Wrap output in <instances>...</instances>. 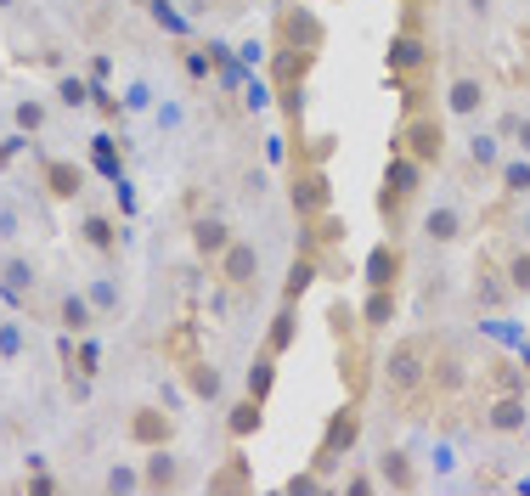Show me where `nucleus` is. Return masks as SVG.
<instances>
[{
  "instance_id": "obj_1",
  "label": "nucleus",
  "mask_w": 530,
  "mask_h": 496,
  "mask_svg": "<svg viewBox=\"0 0 530 496\" xmlns=\"http://www.w3.org/2000/svg\"><path fill=\"white\" fill-rule=\"evenodd\" d=\"M440 333L435 327H418V333H401L389 344V355L378 361V384H384V401L395 417H418L423 412V389H429V361H435Z\"/></svg>"
},
{
  "instance_id": "obj_2",
  "label": "nucleus",
  "mask_w": 530,
  "mask_h": 496,
  "mask_svg": "<svg viewBox=\"0 0 530 496\" xmlns=\"http://www.w3.org/2000/svg\"><path fill=\"white\" fill-rule=\"evenodd\" d=\"M435 35L423 28V12H407V23L389 35V51H384V74L389 85L401 90V108H423L429 102V79H435Z\"/></svg>"
},
{
  "instance_id": "obj_3",
  "label": "nucleus",
  "mask_w": 530,
  "mask_h": 496,
  "mask_svg": "<svg viewBox=\"0 0 530 496\" xmlns=\"http://www.w3.org/2000/svg\"><path fill=\"white\" fill-rule=\"evenodd\" d=\"M423 175H429V164H418L412 153H395L384 158V186H378V220L389 226V237H401L407 231V215L412 204L423 197Z\"/></svg>"
},
{
  "instance_id": "obj_4",
  "label": "nucleus",
  "mask_w": 530,
  "mask_h": 496,
  "mask_svg": "<svg viewBox=\"0 0 530 496\" xmlns=\"http://www.w3.org/2000/svg\"><path fill=\"white\" fill-rule=\"evenodd\" d=\"M389 147L412 153L418 164H429V170H440V164H446V119L435 113V102L407 108L401 124H395V136H389Z\"/></svg>"
},
{
  "instance_id": "obj_5",
  "label": "nucleus",
  "mask_w": 530,
  "mask_h": 496,
  "mask_svg": "<svg viewBox=\"0 0 530 496\" xmlns=\"http://www.w3.org/2000/svg\"><path fill=\"white\" fill-rule=\"evenodd\" d=\"M469 384H474V361H469V350H462L457 339H446V333H440L435 361H429V389H423V406H451Z\"/></svg>"
},
{
  "instance_id": "obj_6",
  "label": "nucleus",
  "mask_w": 530,
  "mask_h": 496,
  "mask_svg": "<svg viewBox=\"0 0 530 496\" xmlns=\"http://www.w3.org/2000/svg\"><path fill=\"white\" fill-rule=\"evenodd\" d=\"M361 428H367V412H361V401L350 395V401L327 417V428H322V440H316V469L327 474V469H339V462L355 451V440H361Z\"/></svg>"
},
{
  "instance_id": "obj_7",
  "label": "nucleus",
  "mask_w": 530,
  "mask_h": 496,
  "mask_svg": "<svg viewBox=\"0 0 530 496\" xmlns=\"http://www.w3.org/2000/svg\"><path fill=\"white\" fill-rule=\"evenodd\" d=\"M288 204L300 220L322 215V209H334V181H327V164L316 158H293V175H288Z\"/></svg>"
},
{
  "instance_id": "obj_8",
  "label": "nucleus",
  "mask_w": 530,
  "mask_h": 496,
  "mask_svg": "<svg viewBox=\"0 0 530 496\" xmlns=\"http://www.w3.org/2000/svg\"><path fill=\"white\" fill-rule=\"evenodd\" d=\"M344 237H350V220L339 209H322V215L300 220V254L322 259V266L334 259V248H344Z\"/></svg>"
},
{
  "instance_id": "obj_9",
  "label": "nucleus",
  "mask_w": 530,
  "mask_h": 496,
  "mask_svg": "<svg viewBox=\"0 0 530 496\" xmlns=\"http://www.w3.org/2000/svg\"><path fill=\"white\" fill-rule=\"evenodd\" d=\"M322 40H327V28H322V17L311 12V6H277V46H293V51H322Z\"/></svg>"
},
{
  "instance_id": "obj_10",
  "label": "nucleus",
  "mask_w": 530,
  "mask_h": 496,
  "mask_svg": "<svg viewBox=\"0 0 530 496\" xmlns=\"http://www.w3.org/2000/svg\"><path fill=\"white\" fill-rule=\"evenodd\" d=\"M215 277H220L226 293H254V282H260V248L243 243V237H231V248L215 259Z\"/></svg>"
},
{
  "instance_id": "obj_11",
  "label": "nucleus",
  "mask_w": 530,
  "mask_h": 496,
  "mask_svg": "<svg viewBox=\"0 0 530 496\" xmlns=\"http://www.w3.org/2000/svg\"><path fill=\"white\" fill-rule=\"evenodd\" d=\"M367 339H373V333H361V339H344V344H339V378H344V395H355V401H367L373 367H378V355H373Z\"/></svg>"
},
{
  "instance_id": "obj_12",
  "label": "nucleus",
  "mask_w": 530,
  "mask_h": 496,
  "mask_svg": "<svg viewBox=\"0 0 530 496\" xmlns=\"http://www.w3.org/2000/svg\"><path fill=\"white\" fill-rule=\"evenodd\" d=\"M485 102H491V90H485V79H480L474 69H457V74L446 79V113H451V119H480Z\"/></svg>"
},
{
  "instance_id": "obj_13",
  "label": "nucleus",
  "mask_w": 530,
  "mask_h": 496,
  "mask_svg": "<svg viewBox=\"0 0 530 496\" xmlns=\"http://www.w3.org/2000/svg\"><path fill=\"white\" fill-rule=\"evenodd\" d=\"M361 277H367V288H401V282H407V248H401V237H384V243L367 254Z\"/></svg>"
},
{
  "instance_id": "obj_14",
  "label": "nucleus",
  "mask_w": 530,
  "mask_h": 496,
  "mask_svg": "<svg viewBox=\"0 0 530 496\" xmlns=\"http://www.w3.org/2000/svg\"><path fill=\"white\" fill-rule=\"evenodd\" d=\"M480 423L491 428V435H525V423H530V401H525V395H485Z\"/></svg>"
},
{
  "instance_id": "obj_15",
  "label": "nucleus",
  "mask_w": 530,
  "mask_h": 496,
  "mask_svg": "<svg viewBox=\"0 0 530 496\" xmlns=\"http://www.w3.org/2000/svg\"><path fill=\"white\" fill-rule=\"evenodd\" d=\"M124 435L136 440L142 451H153V446H170V435H175V417H170V412H158V406H136V412H130V423H124Z\"/></svg>"
},
{
  "instance_id": "obj_16",
  "label": "nucleus",
  "mask_w": 530,
  "mask_h": 496,
  "mask_svg": "<svg viewBox=\"0 0 530 496\" xmlns=\"http://www.w3.org/2000/svg\"><path fill=\"white\" fill-rule=\"evenodd\" d=\"M322 51H293V46H271V90H293L305 85Z\"/></svg>"
},
{
  "instance_id": "obj_17",
  "label": "nucleus",
  "mask_w": 530,
  "mask_h": 496,
  "mask_svg": "<svg viewBox=\"0 0 530 496\" xmlns=\"http://www.w3.org/2000/svg\"><path fill=\"white\" fill-rule=\"evenodd\" d=\"M40 181H46V192L57 197V204H74V197L85 192V170L69 164V158H46L40 164Z\"/></svg>"
},
{
  "instance_id": "obj_18",
  "label": "nucleus",
  "mask_w": 530,
  "mask_h": 496,
  "mask_svg": "<svg viewBox=\"0 0 530 496\" xmlns=\"http://www.w3.org/2000/svg\"><path fill=\"white\" fill-rule=\"evenodd\" d=\"M293 344H300V305L282 300V305L271 311V322H265V350H271V355H288Z\"/></svg>"
},
{
  "instance_id": "obj_19",
  "label": "nucleus",
  "mask_w": 530,
  "mask_h": 496,
  "mask_svg": "<svg viewBox=\"0 0 530 496\" xmlns=\"http://www.w3.org/2000/svg\"><path fill=\"white\" fill-rule=\"evenodd\" d=\"M192 248H197V259H204V266H215V259L231 248V226L215 220V215H197V220H192Z\"/></svg>"
},
{
  "instance_id": "obj_20",
  "label": "nucleus",
  "mask_w": 530,
  "mask_h": 496,
  "mask_svg": "<svg viewBox=\"0 0 530 496\" xmlns=\"http://www.w3.org/2000/svg\"><path fill=\"white\" fill-rule=\"evenodd\" d=\"M508 300H514V288H508L503 266H491V259H480V266H474V305H480V311H503Z\"/></svg>"
},
{
  "instance_id": "obj_21",
  "label": "nucleus",
  "mask_w": 530,
  "mask_h": 496,
  "mask_svg": "<svg viewBox=\"0 0 530 496\" xmlns=\"http://www.w3.org/2000/svg\"><path fill=\"white\" fill-rule=\"evenodd\" d=\"M378 485H389V491H418V462H412V451L384 446L378 451Z\"/></svg>"
},
{
  "instance_id": "obj_22",
  "label": "nucleus",
  "mask_w": 530,
  "mask_h": 496,
  "mask_svg": "<svg viewBox=\"0 0 530 496\" xmlns=\"http://www.w3.org/2000/svg\"><path fill=\"white\" fill-rule=\"evenodd\" d=\"M96 322H102V316H96V305H90V293H62V300H57V327H62V333H69V339L90 333Z\"/></svg>"
},
{
  "instance_id": "obj_23",
  "label": "nucleus",
  "mask_w": 530,
  "mask_h": 496,
  "mask_svg": "<svg viewBox=\"0 0 530 496\" xmlns=\"http://www.w3.org/2000/svg\"><path fill=\"white\" fill-rule=\"evenodd\" d=\"M158 350H164V361H175V373H186L192 361H204V350H197V327H192V322H175L170 333H164Z\"/></svg>"
},
{
  "instance_id": "obj_24",
  "label": "nucleus",
  "mask_w": 530,
  "mask_h": 496,
  "mask_svg": "<svg viewBox=\"0 0 530 496\" xmlns=\"http://www.w3.org/2000/svg\"><path fill=\"white\" fill-rule=\"evenodd\" d=\"M395 316H401V293H395V288H367V305H361V327H367V333H384Z\"/></svg>"
},
{
  "instance_id": "obj_25",
  "label": "nucleus",
  "mask_w": 530,
  "mask_h": 496,
  "mask_svg": "<svg viewBox=\"0 0 530 496\" xmlns=\"http://www.w3.org/2000/svg\"><path fill=\"white\" fill-rule=\"evenodd\" d=\"M175 485H181V462L170 457V446H153L142 469V491H175Z\"/></svg>"
},
{
  "instance_id": "obj_26",
  "label": "nucleus",
  "mask_w": 530,
  "mask_h": 496,
  "mask_svg": "<svg viewBox=\"0 0 530 496\" xmlns=\"http://www.w3.org/2000/svg\"><path fill=\"white\" fill-rule=\"evenodd\" d=\"M80 237H85L96 254H102V259H119V220H113V215H102V209H96V215H85Z\"/></svg>"
},
{
  "instance_id": "obj_27",
  "label": "nucleus",
  "mask_w": 530,
  "mask_h": 496,
  "mask_svg": "<svg viewBox=\"0 0 530 496\" xmlns=\"http://www.w3.org/2000/svg\"><path fill=\"white\" fill-rule=\"evenodd\" d=\"M423 237L440 243V248L457 243V237H462V209H457V204H435V209L423 215Z\"/></svg>"
},
{
  "instance_id": "obj_28",
  "label": "nucleus",
  "mask_w": 530,
  "mask_h": 496,
  "mask_svg": "<svg viewBox=\"0 0 530 496\" xmlns=\"http://www.w3.org/2000/svg\"><path fill=\"white\" fill-rule=\"evenodd\" d=\"M62 361H69V378H80V384H90L96 373H102V350H96L90 333H80L69 350H62Z\"/></svg>"
},
{
  "instance_id": "obj_29",
  "label": "nucleus",
  "mask_w": 530,
  "mask_h": 496,
  "mask_svg": "<svg viewBox=\"0 0 530 496\" xmlns=\"http://www.w3.org/2000/svg\"><path fill=\"white\" fill-rule=\"evenodd\" d=\"M474 378H485V389H491V395H525V373L514 367L508 355H491Z\"/></svg>"
},
{
  "instance_id": "obj_30",
  "label": "nucleus",
  "mask_w": 530,
  "mask_h": 496,
  "mask_svg": "<svg viewBox=\"0 0 530 496\" xmlns=\"http://www.w3.org/2000/svg\"><path fill=\"white\" fill-rule=\"evenodd\" d=\"M249 485H254V474H249V457H243V446H231L226 469H215V474H209V491H215V496H231V491H249Z\"/></svg>"
},
{
  "instance_id": "obj_31",
  "label": "nucleus",
  "mask_w": 530,
  "mask_h": 496,
  "mask_svg": "<svg viewBox=\"0 0 530 496\" xmlns=\"http://www.w3.org/2000/svg\"><path fill=\"white\" fill-rule=\"evenodd\" d=\"M260 423H265V401L243 395V401L231 406V417H226V435H231V446H243L249 435H260Z\"/></svg>"
},
{
  "instance_id": "obj_32",
  "label": "nucleus",
  "mask_w": 530,
  "mask_h": 496,
  "mask_svg": "<svg viewBox=\"0 0 530 496\" xmlns=\"http://www.w3.org/2000/svg\"><path fill=\"white\" fill-rule=\"evenodd\" d=\"M316 277H322V259H311V254H293V266H288V277H282V300H293V305H300L305 293L316 288Z\"/></svg>"
},
{
  "instance_id": "obj_33",
  "label": "nucleus",
  "mask_w": 530,
  "mask_h": 496,
  "mask_svg": "<svg viewBox=\"0 0 530 496\" xmlns=\"http://www.w3.org/2000/svg\"><path fill=\"white\" fill-rule=\"evenodd\" d=\"M496 186H503L508 204L530 197V153H519V158H503V164H496Z\"/></svg>"
},
{
  "instance_id": "obj_34",
  "label": "nucleus",
  "mask_w": 530,
  "mask_h": 496,
  "mask_svg": "<svg viewBox=\"0 0 530 496\" xmlns=\"http://www.w3.org/2000/svg\"><path fill=\"white\" fill-rule=\"evenodd\" d=\"M277 361H282V355H271V350L254 355V367H249V395H254V401H271V389H277Z\"/></svg>"
},
{
  "instance_id": "obj_35",
  "label": "nucleus",
  "mask_w": 530,
  "mask_h": 496,
  "mask_svg": "<svg viewBox=\"0 0 530 496\" xmlns=\"http://www.w3.org/2000/svg\"><path fill=\"white\" fill-rule=\"evenodd\" d=\"M0 282H6V293L23 305V293H35L40 271H35V259H6V266H0Z\"/></svg>"
},
{
  "instance_id": "obj_36",
  "label": "nucleus",
  "mask_w": 530,
  "mask_h": 496,
  "mask_svg": "<svg viewBox=\"0 0 530 496\" xmlns=\"http://www.w3.org/2000/svg\"><path fill=\"white\" fill-rule=\"evenodd\" d=\"M503 277H508V288H514V300H525V293H530V248H508Z\"/></svg>"
},
{
  "instance_id": "obj_37",
  "label": "nucleus",
  "mask_w": 530,
  "mask_h": 496,
  "mask_svg": "<svg viewBox=\"0 0 530 496\" xmlns=\"http://www.w3.org/2000/svg\"><path fill=\"white\" fill-rule=\"evenodd\" d=\"M181 378L192 384V395H197V401H215V395H220V373L209 367V361H192V367H186Z\"/></svg>"
},
{
  "instance_id": "obj_38",
  "label": "nucleus",
  "mask_w": 530,
  "mask_h": 496,
  "mask_svg": "<svg viewBox=\"0 0 530 496\" xmlns=\"http://www.w3.org/2000/svg\"><path fill=\"white\" fill-rule=\"evenodd\" d=\"M23 350H28L23 322H17V316H6V322H0V355H6V361H23Z\"/></svg>"
},
{
  "instance_id": "obj_39",
  "label": "nucleus",
  "mask_w": 530,
  "mask_h": 496,
  "mask_svg": "<svg viewBox=\"0 0 530 496\" xmlns=\"http://www.w3.org/2000/svg\"><path fill=\"white\" fill-rule=\"evenodd\" d=\"M57 102H62V108H85V102H90V85H85L80 74H62V79H57Z\"/></svg>"
},
{
  "instance_id": "obj_40",
  "label": "nucleus",
  "mask_w": 530,
  "mask_h": 496,
  "mask_svg": "<svg viewBox=\"0 0 530 496\" xmlns=\"http://www.w3.org/2000/svg\"><path fill=\"white\" fill-rule=\"evenodd\" d=\"M469 164H474V170H496V164H503V158H496V136H474L469 142Z\"/></svg>"
},
{
  "instance_id": "obj_41",
  "label": "nucleus",
  "mask_w": 530,
  "mask_h": 496,
  "mask_svg": "<svg viewBox=\"0 0 530 496\" xmlns=\"http://www.w3.org/2000/svg\"><path fill=\"white\" fill-rule=\"evenodd\" d=\"M90 153H96V164H102V175H113V181H119V147H113V136H108V130L90 142Z\"/></svg>"
},
{
  "instance_id": "obj_42",
  "label": "nucleus",
  "mask_w": 530,
  "mask_h": 496,
  "mask_svg": "<svg viewBox=\"0 0 530 496\" xmlns=\"http://www.w3.org/2000/svg\"><path fill=\"white\" fill-rule=\"evenodd\" d=\"M503 136L519 147V153H530V113H508V124H503Z\"/></svg>"
},
{
  "instance_id": "obj_43",
  "label": "nucleus",
  "mask_w": 530,
  "mask_h": 496,
  "mask_svg": "<svg viewBox=\"0 0 530 496\" xmlns=\"http://www.w3.org/2000/svg\"><path fill=\"white\" fill-rule=\"evenodd\" d=\"M90 305H96V316H113V311H119V288H113V282H96V288H90Z\"/></svg>"
},
{
  "instance_id": "obj_44",
  "label": "nucleus",
  "mask_w": 530,
  "mask_h": 496,
  "mask_svg": "<svg viewBox=\"0 0 530 496\" xmlns=\"http://www.w3.org/2000/svg\"><path fill=\"white\" fill-rule=\"evenodd\" d=\"M90 108H96V113H102L108 124H113V119H119V96H113L108 85H90Z\"/></svg>"
},
{
  "instance_id": "obj_45",
  "label": "nucleus",
  "mask_w": 530,
  "mask_h": 496,
  "mask_svg": "<svg viewBox=\"0 0 530 496\" xmlns=\"http://www.w3.org/2000/svg\"><path fill=\"white\" fill-rule=\"evenodd\" d=\"M12 119H17V130H40L46 124V102H17Z\"/></svg>"
},
{
  "instance_id": "obj_46",
  "label": "nucleus",
  "mask_w": 530,
  "mask_h": 496,
  "mask_svg": "<svg viewBox=\"0 0 530 496\" xmlns=\"http://www.w3.org/2000/svg\"><path fill=\"white\" fill-rule=\"evenodd\" d=\"M282 491H288V496H305V491H327V480H322V469H311V474H293Z\"/></svg>"
},
{
  "instance_id": "obj_47",
  "label": "nucleus",
  "mask_w": 530,
  "mask_h": 496,
  "mask_svg": "<svg viewBox=\"0 0 530 496\" xmlns=\"http://www.w3.org/2000/svg\"><path fill=\"white\" fill-rule=\"evenodd\" d=\"M344 491H350V496H367V491H378V474H350Z\"/></svg>"
},
{
  "instance_id": "obj_48",
  "label": "nucleus",
  "mask_w": 530,
  "mask_h": 496,
  "mask_svg": "<svg viewBox=\"0 0 530 496\" xmlns=\"http://www.w3.org/2000/svg\"><path fill=\"white\" fill-rule=\"evenodd\" d=\"M142 485V474H130V469H113L108 474V491H136Z\"/></svg>"
},
{
  "instance_id": "obj_49",
  "label": "nucleus",
  "mask_w": 530,
  "mask_h": 496,
  "mask_svg": "<svg viewBox=\"0 0 530 496\" xmlns=\"http://www.w3.org/2000/svg\"><path fill=\"white\" fill-rule=\"evenodd\" d=\"M0 237H17V209H0Z\"/></svg>"
},
{
  "instance_id": "obj_50",
  "label": "nucleus",
  "mask_w": 530,
  "mask_h": 496,
  "mask_svg": "<svg viewBox=\"0 0 530 496\" xmlns=\"http://www.w3.org/2000/svg\"><path fill=\"white\" fill-rule=\"evenodd\" d=\"M462 6H469L474 17H491V6H496V0H462Z\"/></svg>"
},
{
  "instance_id": "obj_51",
  "label": "nucleus",
  "mask_w": 530,
  "mask_h": 496,
  "mask_svg": "<svg viewBox=\"0 0 530 496\" xmlns=\"http://www.w3.org/2000/svg\"><path fill=\"white\" fill-rule=\"evenodd\" d=\"M401 6H407V12H429V6H435V0H401Z\"/></svg>"
},
{
  "instance_id": "obj_52",
  "label": "nucleus",
  "mask_w": 530,
  "mask_h": 496,
  "mask_svg": "<svg viewBox=\"0 0 530 496\" xmlns=\"http://www.w3.org/2000/svg\"><path fill=\"white\" fill-rule=\"evenodd\" d=\"M519 40H525V51H530V17H525V23H519Z\"/></svg>"
},
{
  "instance_id": "obj_53",
  "label": "nucleus",
  "mask_w": 530,
  "mask_h": 496,
  "mask_svg": "<svg viewBox=\"0 0 530 496\" xmlns=\"http://www.w3.org/2000/svg\"><path fill=\"white\" fill-rule=\"evenodd\" d=\"M12 6H17V0H0V12H12Z\"/></svg>"
}]
</instances>
